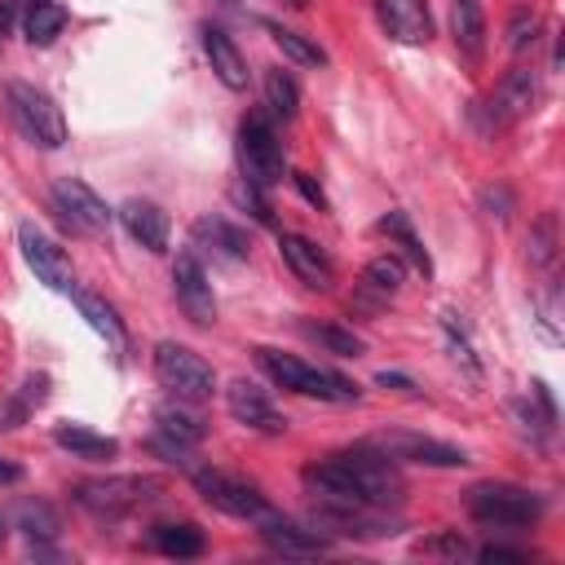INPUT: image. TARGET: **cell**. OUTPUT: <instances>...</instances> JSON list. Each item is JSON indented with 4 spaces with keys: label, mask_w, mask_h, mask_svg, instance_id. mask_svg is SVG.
Returning a JSON list of instances; mask_svg holds the SVG:
<instances>
[{
    "label": "cell",
    "mask_w": 565,
    "mask_h": 565,
    "mask_svg": "<svg viewBox=\"0 0 565 565\" xmlns=\"http://www.w3.org/2000/svg\"><path fill=\"white\" fill-rule=\"evenodd\" d=\"M252 353H256V362H260L282 388H291V393H305V397H318V402H358V384H349L344 375L318 371V366H309V362H300V358H291V353L269 349V344H260V349H252Z\"/></svg>",
    "instance_id": "1"
},
{
    "label": "cell",
    "mask_w": 565,
    "mask_h": 565,
    "mask_svg": "<svg viewBox=\"0 0 565 565\" xmlns=\"http://www.w3.org/2000/svg\"><path fill=\"white\" fill-rule=\"evenodd\" d=\"M4 102H9V115H13V124L22 128L26 141H35L44 150H57L66 141L62 106L44 88H35L26 79H13V84H4Z\"/></svg>",
    "instance_id": "2"
},
{
    "label": "cell",
    "mask_w": 565,
    "mask_h": 565,
    "mask_svg": "<svg viewBox=\"0 0 565 565\" xmlns=\"http://www.w3.org/2000/svg\"><path fill=\"white\" fill-rule=\"evenodd\" d=\"M468 512L481 525H534L543 512V499L512 481H481L468 490Z\"/></svg>",
    "instance_id": "3"
},
{
    "label": "cell",
    "mask_w": 565,
    "mask_h": 565,
    "mask_svg": "<svg viewBox=\"0 0 565 565\" xmlns=\"http://www.w3.org/2000/svg\"><path fill=\"white\" fill-rule=\"evenodd\" d=\"M154 375H159V384L168 393H177L185 402H203V397L216 393V371L194 349H185L177 340H159L154 344Z\"/></svg>",
    "instance_id": "4"
},
{
    "label": "cell",
    "mask_w": 565,
    "mask_h": 565,
    "mask_svg": "<svg viewBox=\"0 0 565 565\" xmlns=\"http://www.w3.org/2000/svg\"><path fill=\"white\" fill-rule=\"evenodd\" d=\"M238 163H243V181L269 190L282 181V141L269 128L265 115H243L238 124Z\"/></svg>",
    "instance_id": "5"
},
{
    "label": "cell",
    "mask_w": 565,
    "mask_h": 565,
    "mask_svg": "<svg viewBox=\"0 0 565 565\" xmlns=\"http://www.w3.org/2000/svg\"><path fill=\"white\" fill-rule=\"evenodd\" d=\"M49 199H53L57 221H62L71 234L97 238V234H106V230H110V221H115V212L102 203V194H97L93 185H84L79 177H62V181H53Z\"/></svg>",
    "instance_id": "6"
},
{
    "label": "cell",
    "mask_w": 565,
    "mask_h": 565,
    "mask_svg": "<svg viewBox=\"0 0 565 565\" xmlns=\"http://www.w3.org/2000/svg\"><path fill=\"white\" fill-rule=\"evenodd\" d=\"M335 459H340V468L353 477V486L362 490V499H366L371 508H388V503L402 499V477H397L393 459L380 455L375 446H353V450H340Z\"/></svg>",
    "instance_id": "7"
},
{
    "label": "cell",
    "mask_w": 565,
    "mask_h": 565,
    "mask_svg": "<svg viewBox=\"0 0 565 565\" xmlns=\"http://www.w3.org/2000/svg\"><path fill=\"white\" fill-rule=\"evenodd\" d=\"M150 490H159V481H150V477H106V481L75 486V503L84 512H93L97 521H119L124 512L141 508L150 499Z\"/></svg>",
    "instance_id": "8"
},
{
    "label": "cell",
    "mask_w": 565,
    "mask_h": 565,
    "mask_svg": "<svg viewBox=\"0 0 565 565\" xmlns=\"http://www.w3.org/2000/svg\"><path fill=\"white\" fill-rule=\"evenodd\" d=\"M190 481H194V490L203 494V503H212V508L225 512V516L256 521V516L269 512V503L260 499L256 486H247V481H238V477H230V472H221V468H194Z\"/></svg>",
    "instance_id": "9"
},
{
    "label": "cell",
    "mask_w": 565,
    "mask_h": 565,
    "mask_svg": "<svg viewBox=\"0 0 565 565\" xmlns=\"http://www.w3.org/2000/svg\"><path fill=\"white\" fill-rule=\"evenodd\" d=\"M18 247H22V260L31 265V274L53 287V291H75V274H71V256L35 225V221H22L18 225Z\"/></svg>",
    "instance_id": "10"
},
{
    "label": "cell",
    "mask_w": 565,
    "mask_h": 565,
    "mask_svg": "<svg viewBox=\"0 0 565 565\" xmlns=\"http://www.w3.org/2000/svg\"><path fill=\"white\" fill-rule=\"evenodd\" d=\"M366 446H375L393 463H424V468H463L468 463V455L459 446H446V441L419 437V433H375Z\"/></svg>",
    "instance_id": "11"
},
{
    "label": "cell",
    "mask_w": 565,
    "mask_h": 565,
    "mask_svg": "<svg viewBox=\"0 0 565 565\" xmlns=\"http://www.w3.org/2000/svg\"><path fill=\"white\" fill-rule=\"evenodd\" d=\"M172 291H177V305L181 313L194 322V327H212L216 322V296H212V282H207V269L194 252H181L177 265H172Z\"/></svg>",
    "instance_id": "12"
},
{
    "label": "cell",
    "mask_w": 565,
    "mask_h": 565,
    "mask_svg": "<svg viewBox=\"0 0 565 565\" xmlns=\"http://www.w3.org/2000/svg\"><path fill=\"white\" fill-rule=\"evenodd\" d=\"M225 406H230V415H234L238 424H247V428H256V433H269V437L287 433V415H282V411L265 397V388L252 384V380H230Z\"/></svg>",
    "instance_id": "13"
},
{
    "label": "cell",
    "mask_w": 565,
    "mask_h": 565,
    "mask_svg": "<svg viewBox=\"0 0 565 565\" xmlns=\"http://www.w3.org/2000/svg\"><path fill=\"white\" fill-rule=\"evenodd\" d=\"M278 252H282L287 269H291V274H296L305 287L327 291V287L335 282V269H331L327 252H322L313 238H305V234H282V238H278Z\"/></svg>",
    "instance_id": "14"
},
{
    "label": "cell",
    "mask_w": 565,
    "mask_h": 565,
    "mask_svg": "<svg viewBox=\"0 0 565 565\" xmlns=\"http://www.w3.org/2000/svg\"><path fill=\"white\" fill-rule=\"evenodd\" d=\"M380 26L397 40V44H428L433 40V18L424 9V0H375Z\"/></svg>",
    "instance_id": "15"
},
{
    "label": "cell",
    "mask_w": 565,
    "mask_h": 565,
    "mask_svg": "<svg viewBox=\"0 0 565 565\" xmlns=\"http://www.w3.org/2000/svg\"><path fill=\"white\" fill-rule=\"evenodd\" d=\"M534 102H539V79H534V71L512 66V71L499 79V88H494L490 115H494L499 124H516V119H525V115L534 110Z\"/></svg>",
    "instance_id": "16"
},
{
    "label": "cell",
    "mask_w": 565,
    "mask_h": 565,
    "mask_svg": "<svg viewBox=\"0 0 565 565\" xmlns=\"http://www.w3.org/2000/svg\"><path fill=\"white\" fill-rule=\"evenodd\" d=\"M256 525H260V539H265L274 552H282V556H318V552L327 547V539H322L318 530H305V525H296V521H287V516H278V512L256 516Z\"/></svg>",
    "instance_id": "17"
},
{
    "label": "cell",
    "mask_w": 565,
    "mask_h": 565,
    "mask_svg": "<svg viewBox=\"0 0 565 565\" xmlns=\"http://www.w3.org/2000/svg\"><path fill=\"white\" fill-rule=\"evenodd\" d=\"M119 221H124V230H128L146 252H163V247H168V212H163L159 203H150V199H128V203L119 207Z\"/></svg>",
    "instance_id": "18"
},
{
    "label": "cell",
    "mask_w": 565,
    "mask_h": 565,
    "mask_svg": "<svg viewBox=\"0 0 565 565\" xmlns=\"http://www.w3.org/2000/svg\"><path fill=\"white\" fill-rule=\"evenodd\" d=\"M203 35V53H207V62H212V71H216V79L225 84V88H247V62H243V53H238V44L221 31V26H203L199 31Z\"/></svg>",
    "instance_id": "19"
},
{
    "label": "cell",
    "mask_w": 565,
    "mask_h": 565,
    "mask_svg": "<svg viewBox=\"0 0 565 565\" xmlns=\"http://www.w3.org/2000/svg\"><path fill=\"white\" fill-rule=\"evenodd\" d=\"M53 441L62 450H71L75 459H88V463H106V459L119 455V441L106 437V433H93L88 424H57L53 428Z\"/></svg>",
    "instance_id": "20"
},
{
    "label": "cell",
    "mask_w": 565,
    "mask_h": 565,
    "mask_svg": "<svg viewBox=\"0 0 565 565\" xmlns=\"http://www.w3.org/2000/svg\"><path fill=\"white\" fill-rule=\"evenodd\" d=\"M450 35L455 44L477 62L486 49V13L477 0H450Z\"/></svg>",
    "instance_id": "21"
},
{
    "label": "cell",
    "mask_w": 565,
    "mask_h": 565,
    "mask_svg": "<svg viewBox=\"0 0 565 565\" xmlns=\"http://www.w3.org/2000/svg\"><path fill=\"white\" fill-rule=\"evenodd\" d=\"M75 305H79V313L88 318V327L115 349V353H124L128 349V331H124V322H119V313H115V305H106L102 296H93V291H75Z\"/></svg>",
    "instance_id": "22"
},
{
    "label": "cell",
    "mask_w": 565,
    "mask_h": 565,
    "mask_svg": "<svg viewBox=\"0 0 565 565\" xmlns=\"http://www.w3.org/2000/svg\"><path fill=\"white\" fill-rule=\"evenodd\" d=\"M194 238L199 243H212L221 256H230V260H243L247 256V234L238 230V225H230V221H221V216H203V221H194Z\"/></svg>",
    "instance_id": "23"
},
{
    "label": "cell",
    "mask_w": 565,
    "mask_h": 565,
    "mask_svg": "<svg viewBox=\"0 0 565 565\" xmlns=\"http://www.w3.org/2000/svg\"><path fill=\"white\" fill-rule=\"evenodd\" d=\"M62 26H66V9L53 4V0H44V4H35V9L22 13V31H26V40L40 44V49L53 44V40L62 35Z\"/></svg>",
    "instance_id": "24"
},
{
    "label": "cell",
    "mask_w": 565,
    "mask_h": 565,
    "mask_svg": "<svg viewBox=\"0 0 565 565\" xmlns=\"http://www.w3.org/2000/svg\"><path fill=\"white\" fill-rule=\"evenodd\" d=\"M150 543L163 552V556H199L203 552V530L181 521V525H154Z\"/></svg>",
    "instance_id": "25"
},
{
    "label": "cell",
    "mask_w": 565,
    "mask_h": 565,
    "mask_svg": "<svg viewBox=\"0 0 565 565\" xmlns=\"http://www.w3.org/2000/svg\"><path fill=\"white\" fill-rule=\"evenodd\" d=\"M265 106L274 115H282V119H296V110H300V88H296V79L282 66L265 71Z\"/></svg>",
    "instance_id": "26"
},
{
    "label": "cell",
    "mask_w": 565,
    "mask_h": 565,
    "mask_svg": "<svg viewBox=\"0 0 565 565\" xmlns=\"http://www.w3.org/2000/svg\"><path fill=\"white\" fill-rule=\"evenodd\" d=\"M269 35H274V44H278L296 66H327V53H322L309 35H300V31H291V26H278V22H269Z\"/></svg>",
    "instance_id": "27"
},
{
    "label": "cell",
    "mask_w": 565,
    "mask_h": 565,
    "mask_svg": "<svg viewBox=\"0 0 565 565\" xmlns=\"http://www.w3.org/2000/svg\"><path fill=\"white\" fill-rule=\"evenodd\" d=\"M402 282H406L402 256H375V260H366V269H362V287L375 291V296H393Z\"/></svg>",
    "instance_id": "28"
},
{
    "label": "cell",
    "mask_w": 565,
    "mask_h": 565,
    "mask_svg": "<svg viewBox=\"0 0 565 565\" xmlns=\"http://www.w3.org/2000/svg\"><path fill=\"white\" fill-rule=\"evenodd\" d=\"M159 437H168V441H177V446H199L203 441V424L194 419V415H185L181 406H159Z\"/></svg>",
    "instance_id": "29"
},
{
    "label": "cell",
    "mask_w": 565,
    "mask_h": 565,
    "mask_svg": "<svg viewBox=\"0 0 565 565\" xmlns=\"http://www.w3.org/2000/svg\"><path fill=\"white\" fill-rule=\"evenodd\" d=\"M305 335L318 340L327 353H340V358H362V353H366V344H362L353 331L331 327V322H305Z\"/></svg>",
    "instance_id": "30"
},
{
    "label": "cell",
    "mask_w": 565,
    "mask_h": 565,
    "mask_svg": "<svg viewBox=\"0 0 565 565\" xmlns=\"http://www.w3.org/2000/svg\"><path fill=\"white\" fill-rule=\"evenodd\" d=\"M380 230H384L388 238H397V243H402V252L415 260V269H419V274H428V269H433V260H428V252L419 247V238H415V230H411L406 212H388V216L380 221Z\"/></svg>",
    "instance_id": "31"
},
{
    "label": "cell",
    "mask_w": 565,
    "mask_h": 565,
    "mask_svg": "<svg viewBox=\"0 0 565 565\" xmlns=\"http://www.w3.org/2000/svg\"><path fill=\"white\" fill-rule=\"evenodd\" d=\"M441 331H446V344H450V358L463 362V371L472 380H481V362L472 353V340H468V327L459 322V313H441Z\"/></svg>",
    "instance_id": "32"
},
{
    "label": "cell",
    "mask_w": 565,
    "mask_h": 565,
    "mask_svg": "<svg viewBox=\"0 0 565 565\" xmlns=\"http://www.w3.org/2000/svg\"><path fill=\"white\" fill-rule=\"evenodd\" d=\"M13 521H18V530H22L26 539H53V534H57V516H53V508H49V503H40V499L18 503Z\"/></svg>",
    "instance_id": "33"
},
{
    "label": "cell",
    "mask_w": 565,
    "mask_h": 565,
    "mask_svg": "<svg viewBox=\"0 0 565 565\" xmlns=\"http://www.w3.org/2000/svg\"><path fill=\"white\" fill-rule=\"evenodd\" d=\"M530 260L534 265H552L556 260V216H539V225L530 230Z\"/></svg>",
    "instance_id": "34"
},
{
    "label": "cell",
    "mask_w": 565,
    "mask_h": 565,
    "mask_svg": "<svg viewBox=\"0 0 565 565\" xmlns=\"http://www.w3.org/2000/svg\"><path fill=\"white\" fill-rule=\"evenodd\" d=\"M539 26H543V22H539V13L516 9V13H512V22H508V49H512V53H525V49L539 40Z\"/></svg>",
    "instance_id": "35"
},
{
    "label": "cell",
    "mask_w": 565,
    "mask_h": 565,
    "mask_svg": "<svg viewBox=\"0 0 565 565\" xmlns=\"http://www.w3.org/2000/svg\"><path fill=\"white\" fill-rule=\"evenodd\" d=\"M230 199L252 216V221H260V225H269L274 216H269V203H265V194H260V185H252V181H238L234 190H230Z\"/></svg>",
    "instance_id": "36"
},
{
    "label": "cell",
    "mask_w": 565,
    "mask_h": 565,
    "mask_svg": "<svg viewBox=\"0 0 565 565\" xmlns=\"http://www.w3.org/2000/svg\"><path fill=\"white\" fill-rule=\"evenodd\" d=\"M481 207H486V216H508V207H512V194L503 190V185H486L481 190Z\"/></svg>",
    "instance_id": "37"
},
{
    "label": "cell",
    "mask_w": 565,
    "mask_h": 565,
    "mask_svg": "<svg viewBox=\"0 0 565 565\" xmlns=\"http://www.w3.org/2000/svg\"><path fill=\"white\" fill-rule=\"evenodd\" d=\"M419 552H446V556H463L468 543L459 534H437V539H419Z\"/></svg>",
    "instance_id": "38"
},
{
    "label": "cell",
    "mask_w": 565,
    "mask_h": 565,
    "mask_svg": "<svg viewBox=\"0 0 565 565\" xmlns=\"http://www.w3.org/2000/svg\"><path fill=\"white\" fill-rule=\"evenodd\" d=\"M291 181H296V190L305 194V203H313L318 212H327V194H322V185H318L309 172H291Z\"/></svg>",
    "instance_id": "39"
},
{
    "label": "cell",
    "mask_w": 565,
    "mask_h": 565,
    "mask_svg": "<svg viewBox=\"0 0 565 565\" xmlns=\"http://www.w3.org/2000/svg\"><path fill=\"white\" fill-rule=\"evenodd\" d=\"M375 384H380V388H397V393H411V397H419V388H415L406 375H397V371H380V375H375Z\"/></svg>",
    "instance_id": "40"
},
{
    "label": "cell",
    "mask_w": 565,
    "mask_h": 565,
    "mask_svg": "<svg viewBox=\"0 0 565 565\" xmlns=\"http://www.w3.org/2000/svg\"><path fill=\"white\" fill-rule=\"evenodd\" d=\"M477 556L481 561H525V552H516V547H481Z\"/></svg>",
    "instance_id": "41"
},
{
    "label": "cell",
    "mask_w": 565,
    "mask_h": 565,
    "mask_svg": "<svg viewBox=\"0 0 565 565\" xmlns=\"http://www.w3.org/2000/svg\"><path fill=\"white\" fill-rule=\"evenodd\" d=\"M13 481H22V468L13 459H0V486H13Z\"/></svg>",
    "instance_id": "42"
},
{
    "label": "cell",
    "mask_w": 565,
    "mask_h": 565,
    "mask_svg": "<svg viewBox=\"0 0 565 565\" xmlns=\"http://www.w3.org/2000/svg\"><path fill=\"white\" fill-rule=\"evenodd\" d=\"M9 13H13V4L0 0V40H4V31H9Z\"/></svg>",
    "instance_id": "43"
},
{
    "label": "cell",
    "mask_w": 565,
    "mask_h": 565,
    "mask_svg": "<svg viewBox=\"0 0 565 565\" xmlns=\"http://www.w3.org/2000/svg\"><path fill=\"white\" fill-rule=\"evenodd\" d=\"M18 4H22V13H26V9H35V4H44V0H18Z\"/></svg>",
    "instance_id": "44"
},
{
    "label": "cell",
    "mask_w": 565,
    "mask_h": 565,
    "mask_svg": "<svg viewBox=\"0 0 565 565\" xmlns=\"http://www.w3.org/2000/svg\"><path fill=\"white\" fill-rule=\"evenodd\" d=\"M287 4H291V9H305V4H309V0H287Z\"/></svg>",
    "instance_id": "45"
},
{
    "label": "cell",
    "mask_w": 565,
    "mask_h": 565,
    "mask_svg": "<svg viewBox=\"0 0 565 565\" xmlns=\"http://www.w3.org/2000/svg\"><path fill=\"white\" fill-rule=\"evenodd\" d=\"M0 543H4V516H0Z\"/></svg>",
    "instance_id": "46"
}]
</instances>
